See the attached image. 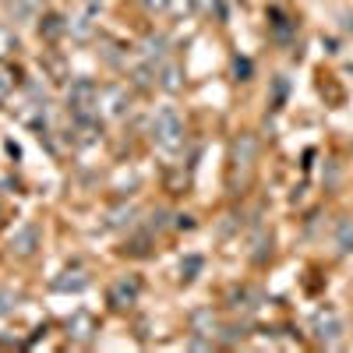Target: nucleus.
<instances>
[{"instance_id":"nucleus-1","label":"nucleus","mask_w":353,"mask_h":353,"mask_svg":"<svg viewBox=\"0 0 353 353\" xmlns=\"http://www.w3.org/2000/svg\"><path fill=\"white\" fill-rule=\"evenodd\" d=\"M152 141H156V149L166 152V156H176L184 149V121H181V113H176L173 106H163L152 117Z\"/></svg>"},{"instance_id":"nucleus-2","label":"nucleus","mask_w":353,"mask_h":353,"mask_svg":"<svg viewBox=\"0 0 353 353\" xmlns=\"http://www.w3.org/2000/svg\"><path fill=\"white\" fill-rule=\"evenodd\" d=\"M99 92L103 88L92 78H74L68 88V110L71 117H99Z\"/></svg>"},{"instance_id":"nucleus-3","label":"nucleus","mask_w":353,"mask_h":353,"mask_svg":"<svg viewBox=\"0 0 353 353\" xmlns=\"http://www.w3.org/2000/svg\"><path fill=\"white\" fill-rule=\"evenodd\" d=\"M311 332H314V343L318 346H339V339H343V318L336 314V311H318L314 314V321H311Z\"/></svg>"},{"instance_id":"nucleus-4","label":"nucleus","mask_w":353,"mask_h":353,"mask_svg":"<svg viewBox=\"0 0 353 353\" xmlns=\"http://www.w3.org/2000/svg\"><path fill=\"white\" fill-rule=\"evenodd\" d=\"M128 110H131V96L124 92L121 85H110V88H103V92H99V113L103 117L117 121V117H124Z\"/></svg>"},{"instance_id":"nucleus-5","label":"nucleus","mask_w":353,"mask_h":353,"mask_svg":"<svg viewBox=\"0 0 353 353\" xmlns=\"http://www.w3.org/2000/svg\"><path fill=\"white\" fill-rule=\"evenodd\" d=\"M138 293H141V286H138V279L134 276H121L113 286H110V293H106V301H110V307H117V311H124V307H131L134 301H138Z\"/></svg>"},{"instance_id":"nucleus-6","label":"nucleus","mask_w":353,"mask_h":353,"mask_svg":"<svg viewBox=\"0 0 353 353\" xmlns=\"http://www.w3.org/2000/svg\"><path fill=\"white\" fill-rule=\"evenodd\" d=\"M254 159H258V141H254V134H241L237 141H233V170H237L241 176H248L251 166H254Z\"/></svg>"},{"instance_id":"nucleus-7","label":"nucleus","mask_w":353,"mask_h":353,"mask_svg":"<svg viewBox=\"0 0 353 353\" xmlns=\"http://www.w3.org/2000/svg\"><path fill=\"white\" fill-rule=\"evenodd\" d=\"M71 141L78 149L99 141V117H71Z\"/></svg>"},{"instance_id":"nucleus-8","label":"nucleus","mask_w":353,"mask_h":353,"mask_svg":"<svg viewBox=\"0 0 353 353\" xmlns=\"http://www.w3.org/2000/svg\"><path fill=\"white\" fill-rule=\"evenodd\" d=\"M39 248V226L36 223H25L21 230H14V237H11V251L18 258H32Z\"/></svg>"},{"instance_id":"nucleus-9","label":"nucleus","mask_w":353,"mask_h":353,"mask_svg":"<svg viewBox=\"0 0 353 353\" xmlns=\"http://www.w3.org/2000/svg\"><path fill=\"white\" fill-rule=\"evenodd\" d=\"M96 332H99V321L88 314V311H78V314H71V321H68V336L74 339V343H92L96 339Z\"/></svg>"},{"instance_id":"nucleus-10","label":"nucleus","mask_w":353,"mask_h":353,"mask_svg":"<svg viewBox=\"0 0 353 353\" xmlns=\"http://www.w3.org/2000/svg\"><path fill=\"white\" fill-rule=\"evenodd\" d=\"M64 32H71V21H68L64 14H46V18L39 21V36H43L46 43H57Z\"/></svg>"},{"instance_id":"nucleus-11","label":"nucleus","mask_w":353,"mask_h":353,"mask_svg":"<svg viewBox=\"0 0 353 353\" xmlns=\"http://www.w3.org/2000/svg\"><path fill=\"white\" fill-rule=\"evenodd\" d=\"M8 11L14 21H36L43 14V0H8Z\"/></svg>"},{"instance_id":"nucleus-12","label":"nucleus","mask_w":353,"mask_h":353,"mask_svg":"<svg viewBox=\"0 0 353 353\" xmlns=\"http://www.w3.org/2000/svg\"><path fill=\"white\" fill-rule=\"evenodd\" d=\"M159 88H163V92H181V88H184V71L176 64H163L159 68Z\"/></svg>"},{"instance_id":"nucleus-13","label":"nucleus","mask_w":353,"mask_h":353,"mask_svg":"<svg viewBox=\"0 0 353 353\" xmlns=\"http://www.w3.org/2000/svg\"><path fill=\"white\" fill-rule=\"evenodd\" d=\"M191 325H194V332H198V336L212 339V336H216V329H219V321H216V314H212L209 307H201V311H194Z\"/></svg>"},{"instance_id":"nucleus-14","label":"nucleus","mask_w":353,"mask_h":353,"mask_svg":"<svg viewBox=\"0 0 353 353\" xmlns=\"http://www.w3.org/2000/svg\"><path fill=\"white\" fill-rule=\"evenodd\" d=\"M85 286H88V276H81V272H64V279H57V283H53L57 293H68V290L78 293V290H85Z\"/></svg>"},{"instance_id":"nucleus-15","label":"nucleus","mask_w":353,"mask_h":353,"mask_svg":"<svg viewBox=\"0 0 353 353\" xmlns=\"http://www.w3.org/2000/svg\"><path fill=\"white\" fill-rule=\"evenodd\" d=\"M336 248L339 254H350L353 251V219H343L339 230H336Z\"/></svg>"},{"instance_id":"nucleus-16","label":"nucleus","mask_w":353,"mask_h":353,"mask_svg":"<svg viewBox=\"0 0 353 353\" xmlns=\"http://www.w3.org/2000/svg\"><path fill=\"white\" fill-rule=\"evenodd\" d=\"M131 78H134V85H141V88H149L156 78H159V71H156V64L149 61V64H138V68H131Z\"/></svg>"},{"instance_id":"nucleus-17","label":"nucleus","mask_w":353,"mask_h":353,"mask_svg":"<svg viewBox=\"0 0 353 353\" xmlns=\"http://www.w3.org/2000/svg\"><path fill=\"white\" fill-rule=\"evenodd\" d=\"M14 50H18V36L11 32L8 25H0V61H8Z\"/></svg>"},{"instance_id":"nucleus-18","label":"nucleus","mask_w":353,"mask_h":353,"mask_svg":"<svg viewBox=\"0 0 353 353\" xmlns=\"http://www.w3.org/2000/svg\"><path fill=\"white\" fill-rule=\"evenodd\" d=\"M14 85H18L14 71H11V68H4V61H0V103H4V99L14 92Z\"/></svg>"},{"instance_id":"nucleus-19","label":"nucleus","mask_w":353,"mask_h":353,"mask_svg":"<svg viewBox=\"0 0 353 353\" xmlns=\"http://www.w3.org/2000/svg\"><path fill=\"white\" fill-rule=\"evenodd\" d=\"M163 53H166V39L163 36H149L145 39V57L156 64V61H163Z\"/></svg>"},{"instance_id":"nucleus-20","label":"nucleus","mask_w":353,"mask_h":353,"mask_svg":"<svg viewBox=\"0 0 353 353\" xmlns=\"http://www.w3.org/2000/svg\"><path fill=\"white\" fill-rule=\"evenodd\" d=\"M198 269H201V258H194V254H191V258H184V265H181V276H184V279H194V276H198Z\"/></svg>"},{"instance_id":"nucleus-21","label":"nucleus","mask_w":353,"mask_h":353,"mask_svg":"<svg viewBox=\"0 0 353 353\" xmlns=\"http://www.w3.org/2000/svg\"><path fill=\"white\" fill-rule=\"evenodd\" d=\"M131 216H134L131 205H128V209H117V212L110 216V226H124V223H131Z\"/></svg>"},{"instance_id":"nucleus-22","label":"nucleus","mask_w":353,"mask_h":353,"mask_svg":"<svg viewBox=\"0 0 353 353\" xmlns=\"http://www.w3.org/2000/svg\"><path fill=\"white\" fill-rule=\"evenodd\" d=\"M191 4H194V11H216V14H223L219 0H191Z\"/></svg>"},{"instance_id":"nucleus-23","label":"nucleus","mask_w":353,"mask_h":353,"mask_svg":"<svg viewBox=\"0 0 353 353\" xmlns=\"http://www.w3.org/2000/svg\"><path fill=\"white\" fill-rule=\"evenodd\" d=\"M14 307V293H8V290H0V314H8Z\"/></svg>"},{"instance_id":"nucleus-24","label":"nucleus","mask_w":353,"mask_h":353,"mask_svg":"<svg viewBox=\"0 0 353 353\" xmlns=\"http://www.w3.org/2000/svg\"><path fill=\"white\" fill-rule=\"evenodd\" d=\"M149 11H170V0H141Z\"/></svg>"},{"instance_id":"nucleus-25","label":"nucleus","mask_w":353,"mask_h":353,"mask_svg":"<svg viewBox=\"0 0 353 353\" xmlns=\"http://www.w3.org/2000/svg\"><path fill=\"white\" fill-rule=\"evenodd\" d=\"M346 32H353V14H346Z\"/></svg>"}]
</instances>
